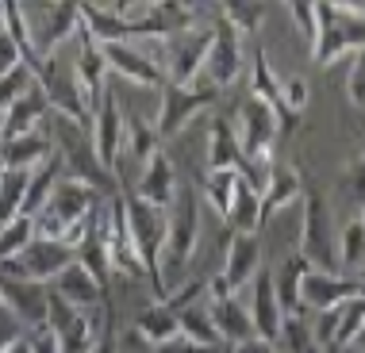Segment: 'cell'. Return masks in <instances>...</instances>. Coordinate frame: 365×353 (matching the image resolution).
<instances>
[{
	"label": "cell",
	"mask_w": 365,
	"mask_h": 353,
	"mask_svg": "<svg viewBox=\"0 0 365 353\" xmlns=\"http://www.w3.org/2000/svg\"><path fill=\"white\" fill-rule=\"evenodd\" d=\"M51 292H58V296H62L66 303H73L77 311H96L104 303V288L101 284H96V277L93 273L85 269L81 261H73V265H66L62 273H58V280L51 284Z\"/></svg>",
	"instance_id": "cell-20"
},
{
	"label": "cell",
	"mask_w": 365,
	"mask_h": 353,
	"mask_svg": "<svg viewBox=\"0 0 365 353\" xmlns=\"http://www.w3.org/2000/svg\"><path fill=\"white\" fill-rule=\"evenodd\" d=\"M88 135H93V150H96V162L104 165L108 173H115V162L123 154V115H120V104H115L112 93L101 96L93 112V123H88Z\"/></svg>",
	"instance_id": "cell-10"
},
{
	"label": "cell",
	"mask_w": 365,
	"mask_h": 353,
	"mask_svg": "<svg viewBox=\"0 0 365 353\" xmlns=\"http://www.w3.org/2000/svg\"><path fill=\"white\" fill-rule=\"evenodd\" d=\"M58 181H62V162H58V154H54L51 162H43L38 169H31V176H27V192H24V208H19V215L35 219V215L46 208V200H51Z\"/></svg>",
	"instance_id": "cell-29"
},
{
	"label": "cell",
	"mask_w": 365,
	"mask_h": 353,
	"mask_svg": "<svg viewBox=\"0 0 365 353\" xmlns=\"http://www.w3.org/2000/svg\"><path fill=\"white\" fill-rule=\"evenodd\" d=\"M19 19H24L27 35H31L38 62L58 54V46L66 38L81 31V8L77 4H31V8L19 4Z\"/></svg>",
	"instance_id": "cell-2"
},
{
	"label": "cell",
	"mask_w": 365,
	"mask_h": 353,
	"mask_svg": "<svg viewBox=\"0 0 365 353\" xmlns=\"http://www.w3.org/2000/svg\"><path fill=\"white\" fill-rule=\"evenodd\" d=\"M31 85H35V73L27 70V65H19V70H12L8 77H0V112H8Z\"/></svg>",
	"instance_id": "cell-40"
},
{
	"label": "cell",
	"mask_w": 365,
	"mask_h": 353,
	"mask_svg": "<svg viewBox=\"0 0 365 353\" xmlns=\"http://www.w3.org/2000/svg\"><path fill=\"white\" fill-rule=\"evenodd\" d=\"M220 19L235 27V35H254L265 19V8L262 4H223Z\"/></svg>",
	"instance_id": "cell-37"
},
{
	"label": "cell",
	"mask_w": 365,
	"mask_h": 353,
	"mask_svg": "<svg viewBox=\"0 0 365 353\" xmlns=\"http://www.w3.org/2000/svg\"><path fill=\"white\" fill-rule=\"evenodd\" d=\"M177 322H181V334H185V338L200 342V346L223 349L220 334H215V322H212V315H208V300L192 303V307H181V311H177Z\"/></svg>",
	"instance_id": "cell-32"
},
{
	"label": "cell",
	"mask_w": 365,
	"mask_h": 353,
	"mask_svg": "<svg viewBox=\"0 0 365 353\" xmlns=\"http://www.w3.org/2000/svg\"><path fill=\"white\" fill-rule=\"evenodd\" d=\"M242 165V146H239V135L227 120H215L212 131H208V169H235L239 173Z\"/></svg>",
	"instance_id": "cell-30"
},
{
	"label": "cell",
	"mask_w": 365,
	"mask_h": 353,
	"mask_svg": "<svg viewBox=\"0 0 365 353\" xmlns=\"http://www.w3.org/2000/svg\"><path fill=\"white\" fill-rule=\"evenodd\" d=\"M93 353H115V338H112V330H104L101 342L93 346Z\"/></svg>",
	"instance_id": "cell-50"
},
{
	"label": "cell",
	"mask_w": 365,
	"mask_h": 353,
	"mask_svg": "<svg viewBox=\"0 0 365 353\" xmlns=\"http://www.w3.org/2000/svg\"><path fill=\"white\" fill-rule=\"evenodd\" d=\"M289 16H292V23H296V35L312 46L315 35H319V4H312V0H292Z\"/></svg>",
	"instance_id": "cell-39"
},
{
	"label": "cell",
	"mask_w": 365,
	"mask_h": 353,
	"mask_svg": "<svg viewBox=\"0 0 365 353\" xmlns=\"http://www.w3.org/2000/svg\"><path fill=\"white\" fill-rule=\"evenodd\" d=\"M177 169H173V162H170V154H162L158 150L150 162L143 165V173H139V184H135V196L146 204H154V208H170L173 204V196H177Z\"/></svg>",
	"instance_id": "cell-19"
},
{
	"label": "cell",
	"mask_w": 365,
	"mask_h": 353,
	"mask_svg": "<svg viewBox=\"0 0 365 353\" xmlns=\"http://www.w3.org/2000/svg\"><path fill=\"white\" fill-rule=\"evenodd\" d=\"M0 142H4V112H0Z\"/></svg>",
	"instance_id": "cell-53"
},
{
	"label": "cell",
	"mask_w": 365,
	"mask_h": 353,
	"mask_svg": "<svg viewBox=\"0 0 365 353\" xmlns=\"http://www.w3.org/2000/svg\"><path fill=\"white\" fill-rule=\"evenodd\" d=\"M308 100H312V88H308L304 77H289V81H281V107L289 115H300L304 107H308Z\"/></svg>",
	"instance_id": "cell-41"
},
{
	"label": "cell",
	"mask_w": 365,
	"mask_h": 353,
	"mask_svg": "<svg viewBox=\"0 0 365 353\" xmlns=\"http://www.w3.org/2000/svg\"><path fill=\"white\" fill-rule=\"evenodd\" d=\"M308 277V261L300 253L284 258V265L273 273V288H277V303L284 315H304V303H300V284Z\"/></svg>",
	"instance_id": "cell-27"
},
{
	"label": "cell",
	"mask_w": 365,
	"mask_h": 353,
	"mask_svg": "<svg viewBox=\"0 0 365 353\" xmlns=\"http://www.w3.org/2000/svg\"><path fill=\"white\" fill-rule=\"evenodd\" d=\"M339 265H346V269H361L365 265V227L361 219H354L346 231H342L339 238Z\"/></svg>",
	"instance_id": "cell-38"
},
{
	"label": "cell",
	"mask_w": 365,
	"mask_h": 353,
	"mask_svg": "<svg viewBox=\"0 0 365 353\" xmlns=\"http://www.w3.org/2000/svg\"><path fill=\"white\" fill-rule=\"evenodd\" d=\"M220 96L215 85H162V107H158V139H173L181 135V127H189L200 112H208Z\"/></svg>",
	"instance_id": "cell-7"
},
{
	"label": "cell",
	"mask_w": 365,
	"mask_h": 353,
	"mask_svg": "<svg viewBox=\"0 0 365 353\" xmlns=\"http://www.w3.org/2000/svg\"><path fill=\"white\" fill-rule=\"evenodd\" d=\"M27 346H31V353H62V346H58V334L46 327L38 330H27Z\"/></svg>",
	"instance_id": "cell-46"
},
{
	"label": "cell",
	"mask_w": 365,
	"mask_h": 353,
	"mask_svg": "<svg viewBox=\"0 0 365 353\" xmlns=\"http://www.w3.org/2000/svg\"><path fill=\"white\" fill-rule=\"evenodd\" d=\"M51 158H54V142H51V135H43V131H31V135H19V139L0 142V162H4V169L31 173Z\"/></svg>",
	"instance_id": "cell-21"
},
{
	"label": "cell",
	"mask_w": 365,
	"mask_h": 353,
	"mask_svg": "<svg viewBox=\"0 0 365 353\" xmlns=\"http://www.w3.org/2000/svg\"><path fill=\"white\" fill-rule=\"evenodd\" d=\"M101 231H104V250H108V265H112V273H123V277H146L139 253H135V242H131V227H127L123 196H112V200H108Z\"/></svg>",
	"instance_id": "cell-9"
},
{
	"label": "cell",
	"mask_w": 365,
	"mask_h": 353,
	"mask_svg": "<svg viewBox=\"0 0 365 353\" xmlns=\"http://www.w3.org/2000/svg\"><path fill=\"white\" fill-rule=\"evenodd\" d=\"M304 196V176L296 165H284V162H273V173H269V184H265L262 192V215L269 219L273 211L289 208L292 200H300Z\"/></svg>",
	"instance_id": "cell-24"
},
{
	"label": "cell",
	"mask_w": 365,
	"mask_h": 353,
	"mask_svg": "<svg viewBox=\"0 0 365 353\" xmlns=\"http://www.w3.org/2000/svg\"><path fill=\"white\" fill-rule=\"evenodd\" d=\"M196 242H200V200H196L192 184H177V196L170 204V231H165V250L158 261V280L154 292L158 300H165L173 288H181V273L192 261Z\"/></svg>",
	"instance_id": "cell-1"
},
{
	"label": "cell",
	"mask_w": 365,
	"mask_h": 353,
	"mask_svg": "<svg viewBox=\"0 0 365 353\" xmlns=\"http://www.w3.org/2000/svg\"><path fill=\"white\" fill-rule=\"evenodd\" d=\"M258 273H262V246H258V238H254V234H231L227 261H223V273H220V280L227 284V292L239 296V292L258 277Z\"/></svg>",
	"instance_id": "cell-16"
},
{
	"label": "cell",
	"mask_w": 365,
	"mask_h": 353,
	"mask_svg": "<svg viewBox=\"0 0 365 353\" xmlns=\"http://www.w3.org/2000/svg\"><path fill=\"white\" fill-rule=\"evenodd\" d=\"M354 280H358V296H365V265L358 269V277H354Z\"/></svg>",
	"instance_id": "cell-52"
},
{
	"label": "cell",
	"mask_w": 365,
	"mask_h": 353,
	"mask_svg": "<svg viewBox=\"0 0 365 353\" xmlns=\"http://www.w3.org/2000/svg\"><path fill=\"white\" fill-rule=\"evenodd\" d=\"M223 353H277L269 346V342H262V338H250V342H242V346H227Z\"/></svg>",
	"instance_id": "cell-49"
},
{
	"label": "cell",
	"mask_w": 365,
	"mask_h": 353,
	"mask_svg": "<svg viewBox=\"0 0 365 353\" xmlns=\"http://www.w3.org/2000/svg\"><path fill=\"white\" fill-rule=\"evenodd\" d=\"M135 334L143 342H150V346H162V342H170L181 334V322H177V311L170 307L165 300H154L150 307L139 311V319H135Z\"/></svg>",
	"instance_id": "cell-25"
},
{
	"label": "cell",
	"mask_w": 365,
	"mask_h": 353,
	"mask_svg": "<svg viewBox=\"0 0 365 353\" xmlns=\"http://www.w3.org/2000/svg\"><path fill=\"white\" fill-rule=\"evenodd\" d=\"M204 73H208V85H215V88L235 85V81H239V73H242V46H239V35H235V27L223 23L220 16H215V27H212V46H208Z\"/></svg>",
	"instance_id": "cell-11"
},
{
	"label": "cell",
	"mask_w": 365,
	"mask_h": 353,
	"mask_svg": "<svg viewBox=\"0 0 365 353\" xmlns=\"http://www.w3.org/2000/svg\"><path fill=\"white\" fill-rule=\"evenodd\" d=\"M81 31L93 38L96 46H112V43H131V27L120 19L112 4H85L81 8Z\"/></svg>",
	"instance_id": "cell-23"
},
{
	"label": "cell",
	"mask_w": 365,
	"mask_h": 353,
	"mask_svg": "<svg viewBox=\"0 0 365 353\" xmlns=\"http://www.w3.org/2000/svg\"><path fill=\"white\" fill-rule=\"evenodd\" d=\"M115 353H154L150 342H143L135 330H127L123 338H115Z\"/></svg>",
	"instance_id": "cell-48"
},
{
	"label": "cell",
	"mask_w": 365,
	"mask_h": 353,
	"mask_svg": "<svg viewBox=\"0 0 365 353\" xmlns=\"http://www.w3.org/2000/svg\"><path fill=\"white\" fill-rule=\"evenodd\" d=\"M300 258L308 261V269L319 273H339V238H334L327 204L319 192H308L304 200V223H300Z\"/></svg>",
	"instance_id": "cell-4"
},
{
	"label": "cell",
	"mask_w": 365,
	"mask_h": 353,
	"mask_svg": "<svg viewBox=\"0 0 365 353\" xmlns=\"http://www.w3.org/2000/svg\"><path fill=\"white\" fill-rule=\"evenodd\" d=\"M127 204V227H131V242H135V253H139L146 277L150 284L158 280V261H162V250H165V231H170V208H154V204L139 200V196H123Z\"/></svg>",
	"instance_id": "cell-3"
},
{
	"label": "cell",
	"mask_w": 365,
	"mask_h": 353,
	"mask_svg": "<svg viewBox=\"0 0 365 353\" xmlns=\"http://www.w3.org/2000/svg\"><path fill=\"white\" fill-rule=\"evenodd\" d=\"M361 334H365V296H354V300H346V303L339 307V330H334L331 353L354 349Z\"/></svg>",
	"instance_id": "cell-31"
},
{
	"label": "cell",
	"mask_w": 365,
	"mask_h": 353,
	"mask_svg": "<svg viewBox=\"0 0 365 353\" xmlns=\"http://www.w3.org/2000/svg\"><path fill=\"white\" fill-rule=\"evenodd\" d=\"M0 300H4V307L24 322V330L46 327V300H51V288H46V284L16 280V277H4V273H0Z\"/></svg>",
	"instance_id": "cell-12"
},
{
	"label": "cell",
	"mask_w": 365,
	"mask_h": 353,
	"mask_svg": "<svg viewBox=\"0 0 365 353\" xmlns=\"http://www.w3.org/2000/svg\"><path fill=\"white\" fill-rule=\"evenodd\" d=\"M346 93L358 107H365V51L354 54V65H350V77H346Z\"/></svg>",
	"instance_id": "cell-43"
},
{
	"label": "cell",
	"mask_w": 365,
	"mask_h": 353,
	"mask_svg": "<svg viewBox=\"0 0 365 353\" xmlns=\"http://www.w3.org/2000/svg\"><path fill=\"white\" fill-rule=\"evenodd\" d=\"M19 65H27L24 51H19V43L4 31V23H0V77H8L12 70H19Z\"/></svg>",
	"instance_id": "cell-42"
},
{
	"label": "cell",
	"mask_w": 365,
	"mask_h": 353,
	"mask_svg": "<svg viewBox=\"0 0 365 353\" xmlns=\"http://www.w3.org/2000/svg\"><path fill=\"white\" fill-rule=\"evenodd\" d=\"M0 176H4V162H0Z\"/></svg>",
	"instance_id": "cell-57"
},
{
	"label": "cell",
	"mask_w": 365,
	"mask_h": 353,
	"mask_svg": "<svg viewBox=\"0 0 365 353\" xmlns=\"http://www.w3.org/2000/svg\"><path fill=\"white\" fill-rule=\"evenodd\" d=\"M262 223H265V215H262V192H254L250 184L239 176L231 211H227V227H231L235 234H258Z\"/></svg>",
	"instance_id": "cell-28"
},
{
	"label": "cell",
	"mask_w": 365,
	"mask_h": 353,
	"mask_svg": "<svg viewBox=\"0 0 365 353\" xmlns=\"http://www.w3.org/2000/svg\"><path fill=\"white\" fill-rule=\"evenodd\" d=\"M346 51H350V43H346L342 19L331 12V4H319V35H315V43H312V58L319 65H331L334 58H342Z\"/></svg>",
	"instance_id": "cell-26"
},
{
	"label": "cell",
	"mask_w": 365,
	"mask_h": 353,
	"mask_svg": "<svg viewBox=\"0 0 365 353\" xmlns=\"http://www.w3.org/2000/svg\"><path fill=\"white\" fill-rule=\"evenodd\" d=\"M358 219H361V227H365V204H361V215H358Z\"/></svg>",
	"instance_id": "cell-54"
},
{
	"label": "cell",
	"mask_w": 365,
	"mask_h": 353,
	"mask_svg": "<svg viewBox=\"0 0 365 353\" xmlns=\"http://www.w3.org/2000/svg\"><path fill=\"white\" fill-rule=\"evenodd\" d=\"M123 154H131L139 165H146L158 154V131L139 115H123Z\"/></svg>",
	"instance_id": "cell-33"
},
{
	"label": "cell",
	"mask_w": 365,
	"mask_h": 353,
	"mask_svg": "<svg viewBox=\"0 0 365 353\" xmlns=\"http://www.w3.org/2000/svg\"><path fill=\"white\" fill-rule=\"evenodd\" d=\"M4 353H31V346H27V334L19 338V342H12V346H8Z\"/></svg>",
	"instance_id": "cell-51"
},
{
	"label": "cell",
	"mask_w": 365,
	"mask_h": 353,
	"mask_svg": "<svg viewBox=\"0 0 365 353\" xmlns=\"http://www.w3.org/2000/svg\"><path fill=\"white\" fill-rule=\"evenodd\" d=\"M358 296V280L354 277H342V273H319V269H308V277L300 284V303L319 315V311H331V307H342L346 300Z\"/></svg>",
	"instance_id": "cell-15"
},
{
	"label": "cell",
	"mask_w": 365,
	"mask_h": 353,
	"mask_svg": "<svg viewBox=\"0 0 365 353\" xmlns=\"http://www.w3.org/2000/svg\"><path fill=\"white\" fill-rule=\"evenodd\" d=\"M246 311H250V322H254V334L269 346H277L281 338V322H284V311L277 303V288H273V273H258L250 280V300H242Z\"/></svg>",
	"instance_id": "cell-14"
},
{
	"label": "cell",
	"mask_w": 365,
	"mask_h": 353,
	"mask_svg": "<svg viewBox=\"0 0 365 353\" xmlns=\"http://www.w3.org/2000/svg\"><path fill=\"white\" fill-rule=\"evenodd\" d=\"M58 158H62V165L70 173L66 176H73V181H81L88 184L93 192H101V189H112L115 184V176L104 169L101 162H96V150H93V135H88V127H77L70 120H58Z\"/></svg>",
	"instance_id": "cell-6"
},
{
	"label": "cell",
	"mask_w": 365,
	"mask_h": 353,
	"mask_svg": "<svg viewBox=\"0 0 365 353\" xmlns=\"http://www.w3.org/2000/svg\"><path fill=\"white\" fill-rule=\"evenodd\" d=\"M27 330H24V322H19L12 311L4 307V300H0V353H4L8 346H12V342H19L24 338Z\"/></svg>",
	"instance_id": "cell-44"
},
{
	"label": "cell",
	"mask_w": 365,
	"mask_h": 353,
	"mask_svg": "<svg viewBox=\"0 0 365 353\" xmlns=\"http://www.w3.org/2000/svg\"><path fill=\"white\" fill-rule=\"evenodd\" d=\"M73 77L77 85H81L88 107L96 112V104H101V96L108 93V62H104V51L93 43L85 31H77V62H73Z\"/></svg>",
	"instance_id": "cell-17"
},
{
	"label": "cell",
	"mask_w": 365,
	"mask_h": 353,
	"mask_svg": "<svg viewBox=\"0 0 365 353\" xmlns=\"http://www.w3.org/2000/svg\"><path fill=\"white\" fill-rule=\"evenodd\" d=\"M358 342H361V349H365V334H361V338H358Z\"/></svg>",
	"instance_id": "cell-56"
},
{
	"label": "cell",
	"mask_w": 365,
	"mask_h": 353,
	"mask_svg": "<svg viewBox=\"0 0 365 353\" xmlns=\"http://www.w3.org/2000/svg\"><path fill=\"white\" fill-rule=\"evenodd\" d=\"M342 353H361V349H342Z\"/></svg>",
	"instance_id": "cell-55"
},
{
	"label": "cell",
	"mask_w": 365,
	"mask_h": 353,
	"mask_svg": "<svg viewBox=\"0 0 365 353\" xmlns=\"http://www.w3.org/2000/svg\"><path fill=\"white\" fill-rule=\"evenodd\" d=\"M239 146H242V162H258L273 158V142L281 135L277 112L262 100V96L246 93V100L239 104Z\"/></svg>",
	"instance_id": "cell-8"
},
{
	"label": "cell",
	"mask_w": 365,
	"mask_h": 353,
	"mask_svg": "<svg viewBox=\"0 0 365 353\" xmlns=\"http://www.w3.org/2000/svg\"><path fill=\"white\" fill-rule=\"evenodd\" d=\"M77 261V253L73 246H66V242H58V238H31V246L27 250H19L16 258H8V261H0V273L4 277H16V280H31V284H51L58 280V273L66 269V265H73Z\"/></svg>",
	"instance_id": "cell-5"
},
{
	"label": "cell",
	"mask_w": 365,
	"mask_h": 353,
	"mask_svg": "<svg viewBox=\"0 0 365 353\" xmlns=\"http://www.w3.org/2000/svg\"><path fill=\"white\" fill-rule=\"evenodd\" d=\"M235 184H239V173L235 169H208L204 173V196H208V204L223 215V219H227V211H231Z\"/></svg>",
	"instance_id": "cell-34"
},
{
	"label": "cell",
	"mask_w": 365,
	"mask_h": 353,
	"mask_svg": "<svg viewBox=\"0 0 365 353\" xmlns=\"http://www.w3.org/2000/svg\"><path fill=\"white\" fill-rule=\"evenodd\" d=\"M277 346H281L284 353H323L319 342L312 338V327L304 322V315H284Z\"/></svg>",
	"instance_id": "cell-35"
},
{
	"label": "cell",
	"mask_w": 365,
	"mask_h": 353,
	"mask_svg": "<svg viewBox=\"0 0 365 353\" xmlns=\"http://www.w3.org/2000/svg\"><path fill=\"white\" fill-rule=\"evenodd\" d=\"M208 315L215 322V334H220L223 346H242V342L258 338L250 311H246V303L239 296H208Z\"/></svg>",
	"instance_id": "cell-18"
},
{
	"label": "cell",
	"mask_w": 365,
	"mask_h": 353,
	"mask_svg": "<svg viewBox=\"0 0 365 353\" xmlns=\"http://www.w3.org/2000/svg\"><path fill=\"white\" fill-rule=\"evenodd\" d=\"M101 51H104L108 73L123 77V81H131V85H139V88H154V85L162 88L165 85L158 62L143 51V46H135V43H112V46H101Z\"/></svg>",
	"instance_id": "cell-13"
},
{
	"label": "cell",
	"mask_w": 365,
	"mask_h": 353,
	"mask_svg": "<svg viewBox=\"0 0 365 353\" xmlns=\"http://www.w3.org/2000/svg\"><path fill=\"white\" fill-rule=\"evenodd\" d=\"M346 184H350V196H354V200H358V204H365V158L350 165V173H346Z\"/></svg>",
	"instance_id": "cell-47"
},
{
	"label": "cell",
	"mask_w": 365,
	"mask_h": 353,
	"mask_svg": "<svg viewBox=\"0 0 365 353\" xmlns=\"http://www.w3.org/2000/svg\"><path fill=\"white\" fill-rule=\"evenodd\" d=\"M31 238H35V219H27V215H19L8 227H0V261H8V258H16L19 250H27Z\"/></svg>",
	"instance_id": "cell-36"
},
{
	"label": "cell",
	"mask_w": 365,
	"mask_h": 353,
	"mask_svg": "<svg viewBox=\"0 0 365 353\" xmlns=\"http://www.w3.org/2000/svg\"><path fill=\"white\" fill-rule=\"evenodd\" d=\"M227 349V346H223ZM223 349H215V346H200V342H192V338H185V334H177L170 342H162V346H154V353H223Z\"/></svg>",
	"instance_id": "cell-45"
},
{
	"label": "cell",
	"mask_w": 365,
	"mask_h": 353,
	"mask_svg": "<svg viewBox=\"0 0 365 353\" xmlns=\"http://www.w3.org/2000/svg\"><path fill=\"white\" fill-rule=\"evenodd\" d=\"M46 112H51V104H46V93L38 88V81L27 88L19 100L4 112V139H19V135H31L38 131V123L46 120Z\"/></svg>",
	"instance_id": "cell-22"
}]
</instances>
